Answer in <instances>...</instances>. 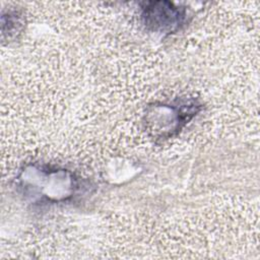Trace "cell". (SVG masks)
Listing matches in <instances>:
<instances>
[{
  "label": "cell",
  "instance_id": "6da1fadb",
  "mask_svg": "<svg viewBox=\"0 0 260 260\" xmlns=\"http://www.w3.org/2000/svg\"><path fill=\"white\" fill-rule=\"evenodd\" d=\"M91 184L66 168L46 162L22 167L16 177V190L37 206L69 204L89 193Z\"/></svg>",
  "mask_w": 260,
  "mask_h": 260
},
{
  "label": "cell",
  "instance_id": "7a4b0ae2",
  "mask_svg": "<svg viewBox=\"0 0 260 260\" xmlns=\"http://www.w3.org/2000/svg\"><path fill=\"white\" fill-rule=\"evenodd\" d=\"M202 109V105L194 98L177 99L171 104L150 106L146 122L150 125L154 136L159 139L171 138L178 134Z\"/></svg>",
  "mask_w": 260,
  "mask_h": 260
},
{
  "label": "cell",
  "instance_id": "3957f363",
  "mask_svg": "<svg viewBox=\"0 0 260 260\" xmlns=\"http://www.w3.org/2000/svg\"><path fill=\"white\" fill-rule=\"evenodd\" d=\"M140 19L144 27L155 34L170 35L180 30L186 23L185 7L169 1H145L140 3Z\"/></svg>",
  "mask_w": 260,
  "mask_h": 260
}]
</instances>
